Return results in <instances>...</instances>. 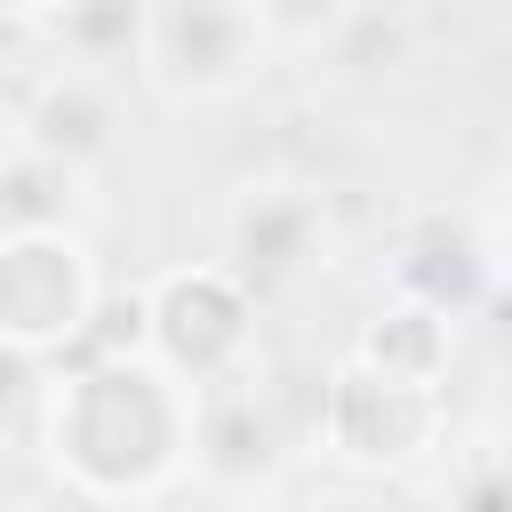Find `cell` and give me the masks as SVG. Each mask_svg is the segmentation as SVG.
<instances>
[{"instance_id":"obj_11","label":"cell","mask_w":512,"mask_h":512,"mask_svg":"<svg viewBox=\"0 0 512 512\" xmlns=\"http://www.w3.org/2000/svg\"><path fill=\"white\" fill-rule=\"evenodd\" d=\"M248 8H256V24H264L272 48H312L344 0H248Z\"/></svg>"},{"instance_id":"obj_4","label":"cell","mask_w":512,"mask_h":512,"mask_svg":"<svg viewBox=\"0 0 512 512\" xmlns=\"http://www.w3.org/2000/svg\"><path fill=\"white\" fill-rule=\"evenodd\" d=\"M104 304V264L80 224H0V344L24 360L80 352Z\"/></svg>"},{"instance_id":"obj_7","label":"cell","mask_w":512,"mask_h":512,"mask_svg":"<svg viewBox=\"0 0 512 512\" xmlns=\"http://www.w3.org/2000/svg\"><path fill=\"white\" fill-rule=\"evenodd\" d=\"M328 200L296 176H264V184H240V200L224 208V264L256 288V296H280V288H304L312 272H328Z\"/></svg>"},{"instance_id":"obj_2","label":"cell","mask_w":512,"mask_h":512,"mask_svg":"<svg viewBox=\"0 0 512 512\" xmlns=\"http://www.w3.org/2000/svg\"><path fill=\"white\" fill-rule=\"evenodd\" d=\"M256 312H264V296L224 256H184V264H160L136 288V352H152L176 384L200 392V384L264 360Z\"/></svg>"},{"instance_id":"obj_6","label":"cell","mask_w":512,"mask_h":512,"mask_svg":"<svg viewBox=\"0 0 512 512\" xmlns=\"http://www.w3.org/2000/svg\"><path fill=\"white\" fill-rule=\"evenodd\" d=\"M288 432H280V408H272V384H264V360L216 376L192 392V480L216 488V496H256L280 480L288 464Z\"/></svg>"},{"instance_id":"obj_3","label":"cell","mask_w":512,"mask_h":512,"mask_svg":"<svg viewBox=\"0 0 512 512\" xmlns=\"http://www.w3.org/2000/svg\"><path fill=\"white\" fill-rule=\"evenodd\" d=\"M272 40L248 0H144L136 8V80L168 112H208L232 104L264 80Z\"/></svg>"},{"instance_id":"obj_8","label":"cell","mask_w":512,"mask_h":512,"mask_svg":"<svg viewBox=\"0 0 512 512\" xmlns=\"http://www.w3.org/2000/svg\"><path fill=\"white\" fill-rule=\"evenodd\" d=\"M128 72H104V64H80V56H56L32 96H24V120H16V144L96 176L120 144H128V96H120Z\"/></svg>"},{"instance_id":"obj_5","label":"cell","mask_w":512,"mask_h":512,"mask_svg":"<svg viewBox=\"0 0 512 512\" xmlns=\"http://www.w3.org/2000/svg\"><path fill=\"white\" fill-rule=\"evenodd\" d=\"M312 440L352 472H408L448 440V392L424 384V376H392V368L344 352L320 376Z\"/></svg>"},{"instance_id":"obj_12","label":"cell","mask_w":512,"mask_h":512,"mask_svg":"<svg viewBox=\"0 0 512 512\" xmlns=\"http://www.w3.org/2000/svg\"><path fill=\"white\" fill-rule=\"evenodd\" d=\"M64 16V0H0V24H16V32H48Z\"/></svg>"},{"instance_id":"obj_10","label":"cell","mask_w":512,"mask_h":512,"mask_svg":"<svg viewBox=\"0 0 512 512\" xmlns=\"http://www.w3.org/2000/svg\"><path fill=\"white\" fill-rule=\"evenodd\" d=\"M80 192L88 176L32 152V144H8L0 160V224H80Z\"/></svg>"},{"instance_id":"obj_1","label":"cell","mask_w":512,"mask_h":512,"mask_svg":"<svg viewBox=\"0 0 512 512\" xmlns=\"http://www.w3.org/2000/svg\"><path fill=\"white\" fill-rule=\"evenodd\" d=\"M40 456L88 504H144L192 480V384L152 352H96L40 392Z\"/></svg>"},{"instance_id":"obj_9","label":"cell","mask_w":512,"mask_h":512,"mask_svg":"<svg viewBox=\"0 0 512 512\" xmlns=\"http://www.w3.org/2000/svg\"><path fill=\"white\" fill-rule=\"evenodd\" d=\"M352 352L360 360H376V368H392V376H424V384H448V352H456V320L448 312H432V304H392V312H376L360 336H352Z\"/></svg>"}]
</instances>
